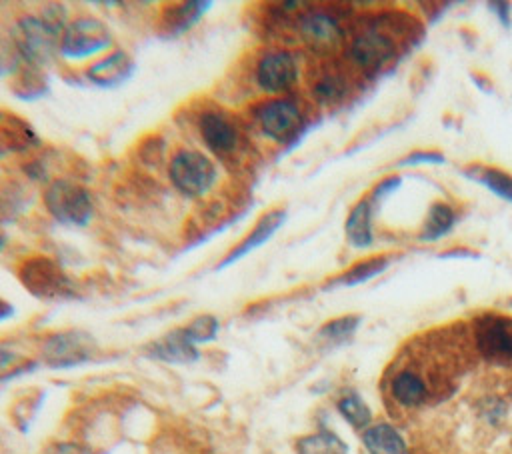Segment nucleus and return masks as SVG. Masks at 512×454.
I'll return each instance as SVG.
<instances>
[{"mask_svg": "<svg viewBox=\"0 0 512 454\" xmlns=\"http://www.w3.org/2000/svg\"><path fill=\"white\" fill-rule=\"evenodd\" d=\"M36 366H38V362L26 358L18 350L10 348L8 344H0V384L14 380L22 374H28Z\"/></svg>", "mask_w": 512, "mask_h": 454, "instance_id": "393cba45", "label": "nucleus"}, {"mask_svg": "<svg viewBox=\"0 0 512 454\" xmlns=\"http://www.w3.org/2000/svg\"><path fill=\"white\" fill-rule=\"evenodd\" d=\"M256 120L260 130L276 142H286L294 138L304 124L298 104L288 98L264 102L256 112Z\"/></svg>", "mask_w": 512, "mask_h": 454, "instance_id": "9d476101", "label": "nucleus"}, {"mask_svg": "<svg viewBox=\"0 0 512 454\" xmlns=\"http://www.w3.org/2000/svg\"><path fill=\"white\" fill-rule=\"evenodd\" d=\"M418 24L398 12L378 14L358 26L346 44V58L364 74H378L398 60L404 46L414 40Z\"/></svg>", "mask_w": 512, "mask_h": 454, "instance_id": "f03ea898", "label": "nucleus"}, {"mask_svg": "<svg viewBox=\"0 0 512 454\" xmlns=\"http://www.w3.org/2000/svg\"><path fill=\"white\" fill-rule=\"evenodd\" d=\"M490 8H494V12L498 14V18L502 20L504 26H510V4L508 2H496V4H490Z\"/></svg>", "mask_w": 512, "mask_h": 454, "instance_id": "7c9ffc66", "label": "nucleus"}, {"mask_svg": "<svg viewBox=\"0 0 512 454\" xmlns=\"http://www.w3.org/2000/svg\"><path fill=\"white\" fill-rule=\"evenodd\" d=\"M300 38L318 54L332 52L344 40V30L334 14L326 10H308L298 20Z\"/></svg>", "mask_w": 512, "mask_h": 454, "instance_id": "9b49d317", "label": "nucleus"}, {"mask_svg": "<svg viewBox=\"0 0 512 454\" xmlns=\"http://www.w3.org/2000/svg\"><path fill=\"white\" fill-rule=\"evenodd\" d=\"M462 174L466 178L478 182L480 186H484L486 190H490L498 198L512 204V174L510 172H506L502 168H496V166L476 162V164L464 166Z\"/></svg>", "mask_w": 512, "mask_h": 454, "instance_id": "a211bd4d", "label": "nucleus"}, {"mask_svg": "<svg viewBox=\"0 0 512 454\" xmlns=\"http://www.w3.org/2000/svg\"><path fill=\"white\" fill-rule=\"evenodd\" d=\"M44 206L56 222L66 226H86L94 210L90 192L70 180H54L44 192Z\"/></svg>", "mask_w": 512, "mask_h": 454, "instance_id": "423d86ee", "label": "nucleus"}, {"mask_svg": "<svg viewBox=\"0 0 512 454\" xmlns=\"http://www.w3.org/2000/svg\"><path fill=\"white\" fill-rule=\"evenodd\" d=\"M298 80V64L292 52L274 50L260 58L256 66V82L264 92L280 94Z\"/></svg>", "mask_w": 512, "mask_h": 454, "instance_id": "f8f14e48", "label": "nucleus"}, {"mask_svg": "<svg viewBox=\"0 0 512 454\" xmlns=\"http://www.w3.org/2000/svg\"><path fill=\"white\" fill-rule=\"evenodd\" d=\"M136 64L130 58V54H126L124 50H116L104 58H100L98 62H94L88 70H86V78L104 90L110 88H118L124 82H128L134 76Z\"/></svg>", "mask_w": 512, "mask_h": 454, "instance_id": "2eb2a0df", "label": "nucleus"}, {"mask_svg": "<svg viewBox=\"0 0 512 454\" xmlns=\"http://www.w3.org/2000/svg\"><path fill=\"white\" fill-rule=\"evenodd\" d=\"M400 182H402V178L400 176H396V174H392V176H386L384 180H380L376 186H374V190H372V194H370V200H372V204L376 206L382 198H386L390 192H394L398 186H400Z\"/></svg>", "mask_w": 512, "mask_h": 454, "instance_id": "c756f323", "label": "nucleus"}, {"mask_svg": "<svg viewBox=\"0 0 512 454\" xmlns=\"http://www.w3.org/2000/svg\"><path fill=\"white\" fill-rule=\"evenodd\" d=\"M110 42L112 36L104 22L92 16H82L64 26L58 50L64 58L80 60L106 50Z\"/></svg>", "mask_w": 512, "mask_h": 454, "instance_id": "1a4fd4ad", "label": "nucleus"}, {"mask_svg": "<svg viewBox=\"0 0 512 454\" xmlns=\"http://www.w3.org/2000/svg\"><path fill=\"white\" fill-rule=\"evenodd\" d=\"M296 454H346V444L330 430H318L300 436L294 442Z\"/></svg>", "mask_w": 512, "mask_h": 454, "instance_id": "5701e85b", "label": "nucleus"}, {"mask_svg": "<svg viewBox=\"0 0 512 454\" xmlns=\"http://www.w3.org/2000/svg\"><path fill=\"white\" fill-rule=\"evenodd\" d=\"M198 130L204 144L214 154H220V156L230 154L238 144L236 126L218 112H204L198 120Z\"/></svg>", "mask_w": 512, "mask_h": 454, "instance_id": "dca6fc26", "label": "nucleus"}, {"mask_svg": "<svg viewBox=\"0 0 512 454\" xmlns=\"http://www.w3.org/2000/svg\"><path fill=\"white\" fill-rule=\"evenodd\" d=\"M456 222V214L450 204L446 202H434L428 210V216L424 218V224L420 228V240L434 242L448 234Z\"/></svg>", "mask_w": 512, "mask_h": 454, "instance_id": "4be33fe9", "label": "nucleus"}, {"mask_svg": "<svg viewBox=\"0 0 512 454\" xmlns=\"http://www.w3.org/2000/svg\"><path fill=\"white\" fill-rule=\"evenodd\" d=\"M62 32V20L56 16H24L16 24L14 32L18 54L34 66H44L52 60L54 50L60 46Z\"/></svg>", "mask_w": 512, "mask_h": 454, "instance_id": "7ed1b4c3", "label": "nucleus"}, {"mask_svg": "<svg viewBox=\"0 0 512 454\" xmlns=\"http://www.w3.org/2000/svg\"><path fill=\"white\" fill-rule=\"evenodd\" d=\"M372 210H374V204H372L370 196H364L348 212L344 232H346V238H348L350 246L368 248L372 244V240H374V236H372Z\"/></svg>", "mask_w": 512, "mask_h": 454, "instance_id": "f3484780", "label": "nucleus"}, {"mask_svg": "<svg viewBox=\"0 0 512 454\" xmlns=\"http://www.w3.org/2000/svg\"><path fill=\"white\" fill-rule=\"evenodd\" d=\"M472 352V334L466 326H446L414 338L388 366L382 390L390 404L416 410L450 396L466 374Z\"/></svg>", "mask_w": 512, "mask_h": 454, "instance_id": "f257e3e1", "label": "nucleus"}, {"mask_svg": "<svg viewBox=\"0 0 512 454\" xmlns=\"http://www.w3.org/2000/svg\"><path fill=\"white\" fill-rule=\"evenodd\" d=\"M286 216L288 214H286L284 208H274V210L266 212L264 216H260V220L254 224V228L220 260L218 270L236 264L238 260H242L244 256H248L250 252H254L256 248L266 244L280 230V226L286 222Z\"/></svg>", "mask_w": 512, "mask_h": 454, "instance_id": "ddd939ff", "label": "nucleus"}, {"mask_svg": "<svg viewBox=\"0 0 512 454\" xmlns=\"http://www.w3.org/2000/svg\"><path fill=\"white\" fill-rule=\"evenodd\" d=\"M348 92H350V82L338 70L322 72L312 84V96L316 98L318 104H324V106L340 104L348 96Z\"/></svg>", "mask_w": 512, "mask_h": 454, "instance_id": "412c9836", "label": "nucleus"}, {"mask_svg": "<svg viewBox=\"0 0 512 454\" xmlns=\"http://www.w3.org/2000/svg\"><path fill=\"white\" fill-rule=\"evenodd\" d=\"M168 176L180 194L200 198L212 188L216 180V166L198 150H182L172 158Z\"/></svg>", "mask_w": 512, "mask_h": 454, "instance_id": "0eeeda50", "label": "nucleus"}, {"mask_svg": "<svg viewBox=\"0 0 512 454\" xmlns=\"http://www.w3.org/2000/svg\"><path fill=\"white\" fill-rule=\"evenodd\" d=\"M98 352L96 340L84 330H62L44 338L40 360L54 370L76 368L90 362Z\"/></svg>", "mask_w": 512, "mask_h": 454, "instance_id": "39448f33", "label": "nucleus"}, {"mask_svg": "<svg viewBox=\"0 0 512 454\" xmlns=\"http://www.w3.org/2000/svg\"><path fill=\"white\" fill-rule=\"evenodd\" d=\"M338 412L342 414V418L354 426V428H368L370 420H372V412L366 406V402L356 394V392H348L344 396H340L338 400Z\"/></svg>", "mask_w": 512, "mask_h": 454, "instance_id": "bb28decb", "label": "nucleus"}, {"mask_svg": "<svg viewBox=\"0 0 512 454\" xmlns=\"http://www.w3.org/2000/svg\"><path fill=\"white\" fill-rule=\"evenodd\" d=\"M446 158L438 150H414L398 160V166H418V164H444Z\"/></svg>", "mask_w": 512, "mask_h": 454, "instance_id": "c85d7f7f", "label": "nucleus"}, {"mask_svg": "<svg viewBox=\"0 0 512 454\" xmlns=\"http://www.w3.org/2000/svg\"><path fill=\"white\" fill-rule=\"evenodd\" d=\"M12 312H14V308H12L6 300H2V298H0V322H2V320H6V318H10V316H12Z\"/></svg>", "mask_w": 512, "mask_h": 454, "instance_id": "473e14b6", "label": "nucleus"}, {"mask_svg": "<svg viewBox=\"0 0 512 454\" xmlns=\"http://www.w3.org/2000/svg\"><path fill=\"white\" fill-rule=\"evenodd\" d=\"M358 324H360V316H356V314H346V316L334 318V320L326 322L324 326H320L318 340H322L324 344H342L354 336Z\"/></svg>", "mask_w": 512, "mask_h": 454, "instance_id": "a878e982", "label": "nucleus"}, {"mask_svg": "<svg viewBox=\"0 0 512 454\" xmlns=\"http://www.w3.org/2000/svg\"><path fill=\"white\" fill-rule=\"evenodd\" d=\"M22 286L36 298L56 300L70 298L74 294L72 280L64 274V270L46 256H34L22 262L20 266Z\"/></svg>", "mask_w": 512, "mask_h": 454, "instance_id": "6e6552de", "label": "nucleus"}, {"mask_svg": "<svg viewBox=\"0 0 512 454\" xmlns=\"http://www.w3.org/2000/svg\"><path fill=\"white\" fill-rule=\"evenodd\" d=\"M212 6V2H184L178 6H170L164 12L162 28L164 36H178L186 30H190Z\"/></svg>", "mask_w": 512, "mask_h": 454, "instance_id": "6ab92c4d", "label": "nucleus"}, {"mask_svg": "<svg viewBox=\"0 0 512 454\" xmlns=\"http://www.w3.org/2000/svg\"><path fill=\"white\" fill-rule=\"evenodd\" d=\"M48 454H80V450L74 448L72 444H58Z\"/></svg>", "mask_w": 512, "mask_h": 454, "instance_id": "2f4dec72", "label": "nucleus"}, {"mask_svg": "<svg viewBox=\"0 0 512 454\" xmlns=\"http://www.w3.org/2000/svg\"><path fill=\"white\" fill-rule=\"evenodd\" d=\"M476 354L492 364L512 360V316L500 312H482L470 326Z\"/></svg>", "mask_w": 512, "mask_h": 454, "instance_id": "20e7f679", "label": "nucleus"}, {"mask_svg": "<svg viewBox=\"0 0 512 454\" xmlns=\"http://www.w3.org/2000/svg\"><path fill=\"white\" fill-rule=\"evenodd\" d=\"M390 260L392 258L384 256V254H376V256L366 258V260H360L358 264L348 268L344 274L334 278L330 286H356L360 282H366V280L378 276L380 272H384L388 268Z\"/></svg>", "mask_w": 512, "mask_h": 454, "instance_id": "b1692460", "label": "nucleus"}, {"mask_svg": "<svg viewBox=\"0 0 512 454\" xmlns=\"http://www.w3.org/2000/svg\"><path fill=\"white\" fill-rule=\"evenodd\" d=\"M368 454H408V446L400 432L390 424L368 426L362 434Z\"/></svg>", "mask_w": 512, "mask_h": 454, "instance_id": "aec40b11", "label": "nucleus"}, {"mask_svg": "<svg viewBox=\"0 0 512 454\" xmlns=\"http://www.w3.org/2000/svg\"><path fill=\"white\" fill-rule=\"evenodd\" d=\"M186 336L190 338V342H194L196 346L206 344L216 340L218 332H220V320L212 314H200L194 320H190L186 326H182Z\"/></svg>", "mask_w": 512, "mask_h": 454, "instance_id": "cd10ccee", "label": "nucleus"}, {"mask_svg": "<svg viewBox=\"0 0 512 454\" xmlns=\"http://www.w3.org/2000/svg\"><path fill=\"white\" fill-rule=\"evenodd\" d=\"M2 246H4V238H2V234H0V250H2Z\"/></svg>", "mask_w": 512, "mask_h": 454, "instance_id": "72a5a7b5", "label": "nucleus"}, {"mask_svg": "<svg viewBox=\"0 0 512 454\" xmlns=\"http://www.w3.org/2000/svg\"><path fill=\"white\" fill-rule=\"evenodd\" d=\"M146 356L166 364H192L200 358V350L190 342L184 328H176L150 342L146 346Z\"/></svg>", "mask_w": 512, "mask_h": 454, "instance_id": "4468645a", "label": "nucleus"}]
</instances>
